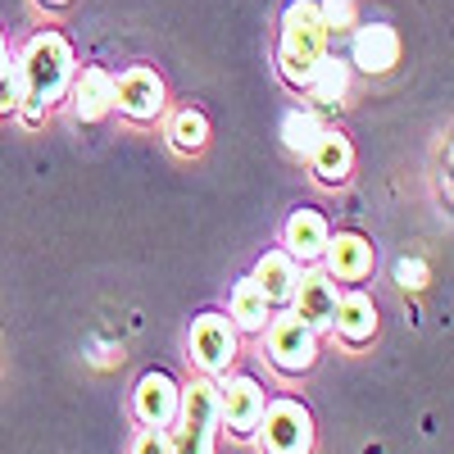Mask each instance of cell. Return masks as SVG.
Instances as JSON below:
<instances>
[{
    "label": "cell",
    "instance_id": "obj_25",
    "mask_svg": "<svg viewBox=\"0 0 454 454\" xmlns=\"http://www.w3.org/2000/svg\"><path fill=\"white\" fill-rule=\"evenodd\" d=\"M395 278H400V286L419 291V286H427V263H423V259H400V263H395Z\"/></svg>",
    "mask_w": 454,
    "mask_h": 454
},
{
    "label": "cell",
    "instance_id": "obj_8",
    "mask_svg": "<svg viewBox=\"0 0 454 454\" xmlns=\"http://www.w3.org/2000/svg\"><path fill=\"white\" fill-rule=\"evenodd\" d=\"M336 278H327L323 269H314V273H300V282H295V295H291V314L295 318H305L314 332H323V327H332V318H336Z\"/></svg>",
    "mask_w": 454,
    "mask_h": 454
},
{
    "label": "cell",
    "instance_id": "obj_20",
    "mask_svg": "<svg viewBox=\"0 0 454 454\" xmlns=\"http://www.w3.org/2000/svg\"><path fill=\"white\" fill-rule=\"evenodd\" d=\"M168 141H173L177 155H196V150H205V141H209L205 114H200V109H182L177 119L168 123Z\"/></svg>",
    "mask_w": 454,
    "mask_h": 454
},
{
    "label": "cell",
    "instance_id": "obj_5",
    "mask_svg": "<svg viewBox=\"0 0 454 454\" xmlns=\"http://www.w3.org/2000/svg\"><path fill=\"white\" fill-rule=\"evenodd\" d=\"M259 423H263L259 432H263V450H269V454H309V445H314V423H309L305 404L273 400V404H263Z\"/></svg>",
    "mask_w": 454,
    "mask_h": 454
},
{
    "label": "cell",
    "instance_id": "obj_19",
    "mask_svg": "<svg viewBox=\"0 0 454 454\" xmlns=\"http://www.w3.org/2000/svg\"><path fill=\"white\" fill-rule=\"evenodd\" d=\"M269 318H273V305L263 300V291L254 286V278L237 282V291H232V323L241 332H263V327H269Z\"/></svg>",
    "mask_w": 454,
    "mask_h": 454
},
{
    "label": "cell",
    "instance_id": "obj_7",
    "mask_svg": "<svg viewBox=\"0 0 454 454\" xmlns=\"http://www.w3.org/2000/svg\"><path fill=\"white\" fill-rule=\"evenodd\" d=\"M192 359L205 372H227V364L237 359V327L223 314H200L192 323Z\"/></svg>",
    "mask_w": 454,
    "mask_h": 454
},
{
    "label": "cell",
    "instance_id": "obj_22",
    "mask_svg": "<svg viewBox=\"0 0 454 454\" xmlns=\"http://www.w3.org/2000/svg\"><path fill=\"white\" fill-rule=\"evenodd\" d=\"M19 109V64L10 59V46L0 36V114H14Z\"/></svg>",
    "mask_w": 454,
    "mask_h": 454
},
{
    "label": "cell",
    "instance_id": "obj_10",
    "mask_svg": "<svg viewBox=\"0 0 454 454\" xmlns=\"http://www.w3.org/2000/svg\"><path fill=\"white\" fill-rule=\"evenodd\" d=\"M177 400H182V387L173 382L168 372H145L137 382V419L145 427H168L177 419Z\"/></svg>",
    "mask_w": 454,
    "mask_h": 454
},
{
    "label": "cell",
    "instance_id": "obj_26",
    "mask_svg": "<svg viewBox=\"0 0 454 454\" xmlns=\"http://www.w3.org/2000/svg\"><path fill=\"white\" fill-rule=\"evenodd\" d=\"M42 5H46V10H64V5H68V0H42Z\"/></svg>",
    "mask_w": 454,
    "mask_h": 454
},
{
    "label": "cell",
    "instance_id": "obj_1",
    "mask_svg": "<svg viewBox=\"0 0 454 454\" xmlns=\"http://www.w3.org/2000/svg\"><path fill=\"white\" fill-rule=\"evenodd\" d=\"M73 78V51L59 32H36L19 59V114L23 123H42Z\"/></svg>",
    "mask_w": 454,
    "mask_h": 454
},
{
    "label": "cell",
    "instance_id": "obj_3",
    "mask_svg": "<svg viewBox=\"0 0 454 454\" xmlns=\"http://www.w3.org/2000/svg\"><path fill=\"white\" fill-rule=\"evenodd\" d=\"M168 450L173 454H214V427H218V387L192 382L182 387L177 419L168 423Z\"/></svg>",
    "mask_w": 454,
    "mask_h": 454
},
{
    "label": "cell",
    "instance_id": "obj_11",
    "mask_svg": "<svg viewBox=\"0 0 454 454\" xmlns=\"http://www.w3.org/2000/svg\"><path fill=\"white\" fill-rule=\"evenodd\" d=\"M323 263H327V278H340V282H359V278H368L372 273V246L364 241V237H355V232H336V237H327V246H323Z\"/></svg>",
    "mask_w": 454,
    "mask_h": 454
},
{
    "label": "cell",
    "instance_id": "obj_24",
    "mask_svg": "<svg viewBox=\"0 0 454 454\" xmlns=\"http://www.w3.org/2000/svg\"><path fill=\"white\" fill-rule=\"evenodd\" d=\"M132 454H173L168 450V427H141L132 441Z\"/></svg>",
    "mask_w": 454,
    "mask_h": 454
},
{
    "label": "cell",
    "instance_id": "obj_16",
    "mask_svg": "<svg viewBox=\"0 0 454 454\" xmlns=\"http://www.w3.org/2000/svg\"><path fill=\"white\" fill-rule=\"evenodd\" d=\"M332 327L340 332V340H350V346H368L372 332H377V309H372V300L350 291V295H340L336 300V318Z\"/></svg>",
    "mask_w": 454,
    "mask_h": 454
},
{
    "label": "cell",
    "instance_id": "obj_23",
    "mask_svg": "<svg viewBox=\"0 0 454 454\" xmlns=\"http://www.w3.org/2000/svg\"><path fill=\"white\" fill-rule=\"evenodd\" d=\"M318 14H323L327 32H340V27H355V5H350V0H323V5H318Z\"/></svg>",
    "mask_w": 454,
    "mask_h": 454
},
{
    "label": "cell",
    "instance_id": "obj_15",
    "mask_svg": "<svg viewBox=\"0 0 454 454\" xmlns=\"http://www.w3.org/2000/svg\"><path fill=\"white\" fill-rule=\"evenodd\" d=\"M295 282H300V263H295L286 250H269V254L259 259L254 286L263 291V300H269V305H291Z\"/></svg>",
    "mask_w": 454,
    "mask_h": 454
},
{
    "label": "cell",
    "instance_id": "obj_6",
    "mask_svg": "<svg viewBox=\"0 0 454 454\" xmlns=\"http://www.w3.org/2000/svg\"><path fill=\"white\" fill-rule=\"evenodd\" d=\"M114 105H119V114H128V119H137V123L160 119L164 82L155 78V68H128V73H119V78H114Z\"/></svg>",
    "mask_w": 454,
    "mask_h": 454
},
{
    "label": "cell",
    "instance_id": "obj_14",
    "mask_svg": "<svg viewBox=\"0 0 454 454\" xmlns=\"http://www.w3.org/2000/svg\"><path fill=\"white\" fill-rule=\"evenodd\" d=\"M350 55H355V64H359L364 73H387V68H395V59H400V36H395V27H387V23H368V27L355 32Z\"/></svg>",
    "mask_w": 454,
    "mask_h": 454
},
{
    "label": "cell",
    "instance_id": "obj_4",
    "mask_svg": "<svg viewBox=\"0 0 454 454\" xmlns=\"http://www.w3.org/2000/svg\"><path fill=\"white\" fill-rule=\"evenodd\" d=\"M269 359L286 377L314 368V359H318V332L305 318H295V314L269 318Z\"/></svg>",
    "mask_w": 454,
    "mask_h": 454
},
{
    "label": "cell",
    "instance_id": "obj_21",
    "mask_svg": "<svg viewBox=\"0 0 454 454\" xmlns=\"http://www.w3.org/2000/svg\"><path fill=\"white\" fill-rule=\"evenodd\" d=\"M318 132H323V123H318L314 109H291L282 119V141H286V150H295V155H309Z\"/></svg>",
    "mask_w": 454,
    "mask_h": 454
},
{
    "label": "cell",
    "instance_id": "obj_2",
    "mask_svg": "<svg viewBox=\"0 0 454 454\" xmlns=\"http://www.w3.org/2000/svg\"><path fill=\"white\" fill-rule=\"evenodd\" d=\"M327 55V23L318 14L314 0H295L282 14V51H278V64H282V78L291 87H305L314 64Z\"/></svg>",
    "mask_w": 454,
    "mask_h": 454
},
{
    "label": "cell",
    "instance_id": "obj_13",
    "mask_svg": "<svg viewBox=\"0 0 454 454\" xmlns=\"http://www.w3.org/2000/svg\"><path fill=\"white\" fill-rule=\"evenodd\" d=\"M305 160L314 164V177H318V182L336 186V182H346V177H350V168H355V145H350V137H346V132L323 128V132H318V141H314V150H309Z\"/></svg>",
    "mask_w": 454,
    "mask_h": 454
},
{
    "label": "cell",
    "instance_id": "obj_9",
    "mask_svg": "<svg viewBox=\"0 0 454 454\" xmlns=\"http://www.w3.org/2000/svg\"><path fill=\"white\" fill-rule=\"evenodd\" d=\"M259 413H263V387L254 377H232V382L218 391V423H227L237 436L259 427Z\"/></svg>",
    "mask_w": 454,
    "mask_h": 454
},
{
    "label": "cell",
    "instance_id": "obj_17",
    "mask_svg": "<svg viewBox=\"0 0 454 454\" xmlns=\"http://www.w3.org/2000/svg\"><path fill=\"white\" fill-rule=\"evenodd\" d=\"M73 109H78L82 123H96L114 109V78L105 68H82L78 87H73Z\"/></svg>",
    "mask_w": 454,
    "mask_h": 454
},
{
    "label": "cell",
    "instance_id": "obj_12",
    "mask_svg": "<svg viewBox=\"0 0 454 454\" xmlns=\"http://www.w3.org/2000/svg\"><path fill=\"white\" fill-rule=\"evenodd\" d=\"M327 218L318 209H295L286 218V232H282V246L295 263H318L323 259V246H327Z\"/></svg>",
    "mask_w": 454,
    "mask_h": 454
},
{
    "label": "cell",
    "instance_id": "obj_18",
    "mask_svg": "<svg viewBox=\"0 0 454 454\" xmlns=\"http://www.w3.org/2000/svg\"><path fill=\"white\" fill-rule=\"evenodd\" d=\"M305 91H309L318 105H340V96L350 91V64H346V59L323 55V59L314 64V73H309Z\"/></svg>",
    "mask_w": 454,
    "mask_h": 454
}]
</instances>
